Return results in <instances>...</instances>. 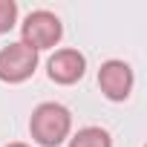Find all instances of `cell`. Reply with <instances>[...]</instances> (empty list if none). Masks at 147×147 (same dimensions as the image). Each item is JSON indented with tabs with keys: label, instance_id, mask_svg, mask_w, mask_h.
I'll use <instances>...</instances> for the list:
<instances>
[{
	"label": "cell",
	"instance_id": "ba28073f",
	"mask_svg": "<svg viewBox=\"0 0 147 147\" xmlns=\"http://www.w3.org/2000/svg\"><path fill=\"white\" fill-rule=\"evenodd\" d=\"M9 147H26V144H9Z\"/></svg>",
	"mask_w": 147,
	"mask_h": 147
},
{
	"label": "cell",
	"instance_id": "3957f363",
	"mask_svg": "<svg viewBox=\"0 0 147 147\" xmlns=\"http://www.w3.org/2000/svg\"><path fill=\"white\" fill-rule=\"evenodd\" d=\"M38 66V52L29 49L26 43H9L0 52V81L20 84L26 81Z\"/></svg>",
	"mask_w": 147,
	"mask_h": 147
},
{
	"label": "cell",
	"instance_id": "277c9868",
	"mask_svg": "<svg viewBox=\"0 0 147 147\" xmlns=\"http://www.w3.org/2000/svg\"><path fill=\"white\" fill-rule=\"evenodd\" d=\"M98 87L110 101H124L133 90V69L124 61H107L98 72Z\"/></svg>",
	"mask_w": 147,
	"mask_h": 147
},
{
	"label": "cell",
	"instance_id": "5b68a950",
	"mask_svg": "<svg viewBox=\"0 0 147 147\" xmlns=\"http://www.w3.org/2000/svg\"><path fill=\"white\" fill-rule=\"evenodd\" d=\"M84 66L87 61L78 49H61L49 58V78L58 84H75L84 75Z\"/></svg>",
	"mask_w": 147,
	"mask_h": 147
},
{
	"label": "cell",
	"instance_id": "7a4b0ae2",
	"mask_svg": "<svg viewBox=\"0 0 147 147\" xmlns=\"http://www.w3.org/2000/svg\"><path fill=\"white\" fill-rule=\"evenodd\" d=\"M23 40L20 43H26L29 49H49V46H55L58 40H61V35H63V26H61V20L52 15V12H32L26 20H23Z\"/></svg>",
	"mask_w": 147,
	"mask_h": 147
},
{
	"label": "cell",
	"instance_id": "8992f818",
	"mask_svg": "<svg viewBox=\"0 0 147 147\" xmlns=\"http://www.w3.org/2000/svg\"><path fill=\"white\" fill-rule=\"evenodd\" d=\"M69 147H113L110 133L101 127H84L75 133V138L69 141Z\"/></svg>",
	"mask_w": 147,
	"mask_h": 147
},
{
	"label": "cell",
	"instance_id": "6da1fadb",
	"mask_svg": "<svg viewBox=\"0 0 147 147\" xmlns=\"http://www.w3.org/2000/svg\"><path fill=\"white\" fill-rule=\"evenodd\" d=\"M32 138L43 147H58L66 136H69V127H72V115L66 107L61 104H40L35 113H32Z\"/></svg>",
	"mask_w": 147,
	"mask_h": 147
},
{
	"label": "cell",
	"instance_id": "52a82bcc",
	"mask_svg": "<svg viewBox=\"0 0 147 147\" xmlns=\"http://www.w3.org/2000/svg\"><path fill=\"white\" fill-rule=\"evenodd\" d=\"M18 20V3L12 0H0V32H9Z\"/></svg>",
	"mask_w": 147,
	"mask_h": 147
}]
</instances>
